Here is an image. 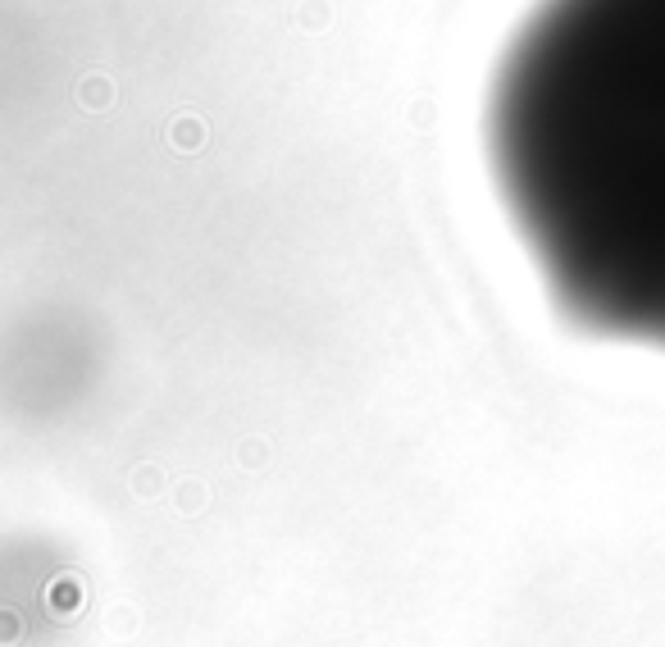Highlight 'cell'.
<instances>
[{
	"instance_id": "1",
	"label": "cell",
	"mask_w": 665,
	"mask_h": 647,
	"mask_svg": "<svg viewBox=\"0 0 665 647\" xmlns=\"http://www.w3.org/2000/svg\"><path fill=\"white\" fill-rule=\"evenodd\" d=\"M488 160L552 306L665 356V0H538L492 78Z\"/></svg>"
}]
</instances>
